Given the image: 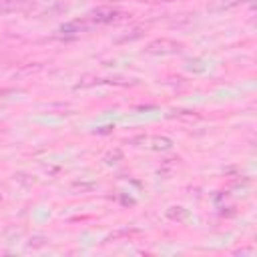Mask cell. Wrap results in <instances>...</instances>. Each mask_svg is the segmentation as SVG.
<instances>
[{
    "instance_id": "cell-1",
    "label": "cell",
    "mask_w": 257,
    "mask_h": 257,
    "mask_svg": "<svg viewBox=\"0 0 257 257\" xmlns=\"http://www.w3.org/2000/svg\"><path fill=\"white\" fill-rule=\"evenodd\" d=\"M179 49L181 47L175 45V42H171V40H157V42H151V45H149V52H175Z\"/></svg>"
},
{
    "instance_id": "cell-2",
    "label": "cell",
    "mask_w": 257,
    "mask_h": 257,
    "mask_svg": "<svg viewBox=\"0 0 257 257\" xmlns=\"http://www.w3.org/2000/svg\"><path fill=\"white\" fill-rule=\"evenodd\" d=\"M115 16H117V12L113 8H97L91 14V20H93V23H111Z\"/></svg>"
},
{
    "instance_id": "cell-3",
    "label": "cell",
    "mask_w": 257,
    "mask_h": 257,
    "mask_svg": "<svg viewBox=\"0 0 257 257\" xmlns=\"http://www.w3.org/2000/svg\"><path fill=\"white\" fill-rule=\"evenodd\" d=\"M20 8H25L23 0H4V2L0 4V14H8V12L20 10Z\"/></svg>"
},
{
    "instance_id": "cell-4",
    "label": "cell",
    "mask_w": 257,
    "mask_h": 257,
    "mask_svg": "<svg viewBox=\"0 0 257 257\" xmlns=\"http://www.w3.org/2000/svg\"><path fill=\"white\" fill-rule=\"evenodd\" d=\"M159 2H171V0H159Z\"/></svg>"
}]
</instances>
